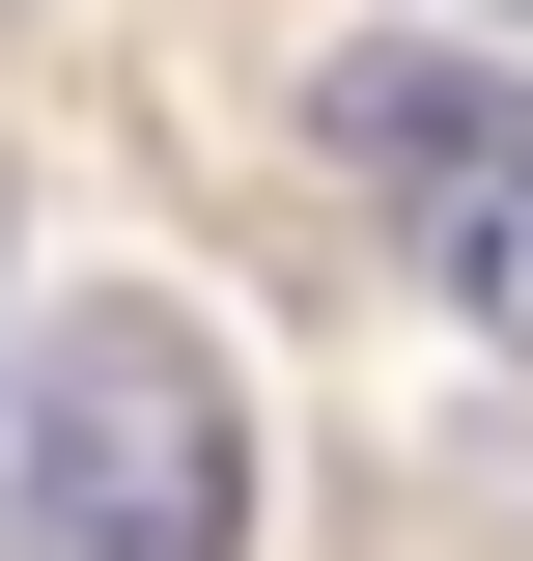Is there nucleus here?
<instances>
[{
    "instance_id": "1",
    "label": "nucleus",
    "mask_w": 533,
    "mask_h": 561,
    "mask_svg": "<svg viewBox=\"0 0 533 561\" xmlns=\"http://www.w3.org/2000/svg\"><path fill=\"white\" fill-rule=\"evenodd\" d=\"M0 561H253V393L197 309H57L0 421Z\"/></svg>"
},
{
    "instance_id": "2",
    "label": "nucleus",
    "mask_w": 533,
    "mask_h": 561,
    "mask_svg": "<svg viewBox=\"0 0 533 561\" xmlns=\"http://www.w3.org/2000/svg\"><path fill=\"white\" fill-rule=\"evenodd\" d=\"M309 140L421 225V280H450L477 337L533 365V84H506V57H421V28H365V57L309 84Z\"/></svg>"
}]
</instances>
